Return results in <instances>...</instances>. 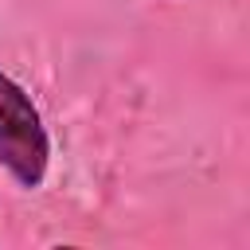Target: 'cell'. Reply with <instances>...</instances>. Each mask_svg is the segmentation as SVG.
Listing matches in <instances>:
<instances>
[{"label":"cell","mask_w":250,"mask_h":250,"mask_svg":"<svg viewBox=\"0 0 250 250\" xmlns=\"http://www.w3.org/2000/svg\"><path fill=\"white\" fill-rule=\"evenodd\" d=\"M0 164L20 188H39L51 164V137L31 94L0 70Z\"/></svg>","instance_id":"obj_1"}]
</instances>
